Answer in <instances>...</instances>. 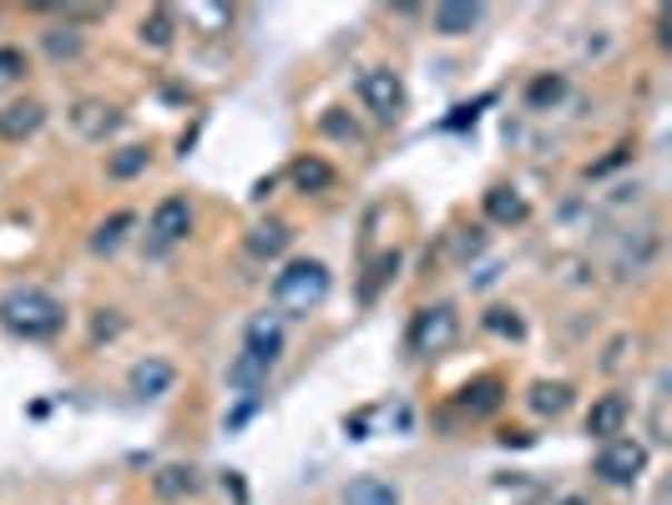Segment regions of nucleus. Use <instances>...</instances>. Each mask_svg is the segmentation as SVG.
I'll return each mask as SVG.
<instances>
[{
  "label": "nucleus",
  "instance_id": "1",
  "mask_svg": "<svg viewBox=\"0 0 672 505\" xmlns=\"http://www.w3.org/2000/svg\"><path fill=\"white\" fill-rule=\"evenodd\" d=\"M0 324L11 334H21V339H51L67 324V308L56 304L46 288H11L0 298Z\"/></svg>",
  "mask_w": 672,
  "mask_h": 505
},
{
  "label": "nucleus",
  "instance_id": "2",
  "mask_svg": "<svg viewBox=\"0 0 672 505\" xmlns=\"http://www.w3.org/2000/svg\"><path fill=\"white\" fill-rule=\"evenodd\" d=\"M324 298H329V268L314 258H298L274 278V304L284 314H314Z\"/></svg>",
  "mask_w": 672,
  "mask_h": 505
},
{
  "label": "nucleus",
  "instance_id": "3",
  "mask_svg": "<svg viewBox=\"0 0 672 505\" xmlns=\"http://www.w3.org/2000/svg\"><path fill=\"white\" fill-rule=\"evenodd\" d=\"M455 334H461V324H455V308H419L415 324H409V349L415 354H441L455 344Z\"/></svg>",
  "mask_w": 672,
  "mask_h": 505
},
{
  "label": "nucleus",
  "instance_id": "4",
  "mask_svg": "<svg viewBox=\"0 0 672 505\" xmlns=\"http://www.w3.org/2000/svg\"><path fill=\"white\" fill-rule=\"evenodd\" d=\"M648 471V450H642L638 439H606L602 455H596V475H602L606 485H632L638 475Z\"/></svg>",
  "mask_w": 672,
  "mask_h": 505
},
{
  "label": "nucleus",
  "instance_id": "5",
  "mask_svg": "<svg viewBox=\"0 0 672 505\" xmlns=\"http://www.w3.org/2000/svg\"><path fill=\"white\" fill-rule=\"evenodd\" d=\"M359 101H364L369 111H375L379 121H389L399 107H405V87H399L395 71L369 67V71H359Z\"/></svg>",
  "mask_w": 672,
  "mask_h": 505
},
{
  "label": "nucleus",
  "instance_id": "6",
  "mask_svg": "<svg viewBox=\"0 0 672 505\" xmlns=\"http://www.w3.org/2000/svg\"><path fill=\"white\" fill-rule=\"evenodd\" d=\"M41 121H46L41 101H11V107H0V142H26V137L41 132Z\"/></svg>",
  "mask_w": 672,
  "mask_h": 505
},
{
  "label": "nucleus",
  "instance_id": "7",
  "mask_svg": "<svg viewBox=\"0 0 672 505\" xmlns=\"http://www.w3.org/2000/svg\"><path fill=\"white\" fill-rule=\"evenodd\" d=\"M71 127H77L87 142H101L107 132H117V127H121V111L107 107V101H77V111H71Z\"/></svg>",
  "mask_w": 672,
  "mask_h": 505
},
{
  "label": "nucleus",
  "instance_id": "8",
  "mask_svg": "<svg viewBox=\"0 0 672 505\" xmlns=\"http://www.w3.org/2000/svg\"><path fill=\"white\" fill-rule=\"evenodd\" d=\"M622 425H627V399L622 395H602L592 409H586V435H596L606 445V439H617Z\"/></svg>",
  "mask_w": 672,
  "mask_h": 505
},
{
  "label": "nucleus",
  "instance_id": "9",
  "mask_svg": "<svg viewBox=\"0 0 672 505\" xmlns=\"http://www.w3.org/2000/svg\"><path fill=\"white\" fill-rule=\"evenodd\" d=\"M188 228H192L188 198H162V202H157V212H152V238H157V242L188 238Z\"/></svg>",
  "mask_w": 672,
  "mask_h": 505
},
{
  "label": "nucleus",
  "instance_id": "10",
  "mask_svg": "<svg viewBox=\"0 0 672 505\" xmlns=\"http://www.w3.org/2000/svg\"><path fill=\"white\" fill-rule=\"evenodd\" d=\"M172 379H177V374H172V364H167V359H142L132 369V395L137 399H157V395L172 389Z\"/></svg>",
  "mask_w": 672,
  "mask_h": 505
},
{
  "label": "nucleus",
  "instance_id": "11",
  "mask_svg": "<svg viewBox=\"0 0 672 505\" xmlns=\"http://www.w3.org/2000/svg\"><path fill=\"white\" fill-rule=\"evenodd\" d=\"M485 218L511 228V222H526V198H521L516 187H491L485 192Z\"/></svg>",
  "mask_w": 672,
  "mask_h": 505
},
{
  "label": "nucleus",
  "instance_id": "12",
  "mask_svg": "<svg viewBox=\"0 0 672 505\" xmlns=\"http://www.w3.org/2000/svg\"><path fill=\"white\" fill-rule=\"evenodd\" d=\"M475 21H481V6H471V0L435 6V31L441 36H465V31H475Z\"/></svg>",
  "mask_w": 672,
  "mask_h": 505
},
{
  "label": "nucleus",
  "instance_id": "13",
  "mask_svg": "<svg viewBox=\"0 0 672 505\" xmlns=\"http://www.w3.org/2000/svg\"><path fill=\"white\" fill-rule=\"evenodd\" d=\"M248 354H258V359L278 364V349H284V334H278L274 319H254L248 324V344H243Z\"/></svg>",
  "mask_w": 672,
  "mask_h": 505
},
{
  "label": "nucleus",
  "instance_id": "14",
  "mask_svg": "<svg viewBox=\"0 0 672 505\" xmlns=\"http://www.w3.org/2000/svg\"><path fill=\"white\" fill-rule=\"evenodd\" d=\"M344 505H399V495H395V485L375 481V475H359V481L344 491Z\"/></svg>",
  "mask_w": 672,
  "mask_h": 505
},
{
  "label": "nucleus",
  "instance_id": "15",
  "mask_svg": "<svg viewBox=\"0 0 672 505\" xmlns=\"http://www.w3.org/2000/svg\"><path fill=\"white\" fill-rule=\"evenodd\" d=\"M268 369H274V364H268V359H258V354H248V349H243L238 359L228 364V385H238V389H258V385H264V379H268Z\"/></svg>",
  "mask_w": 672,
  "mask_h": 505
},
{
  "label": "nucleus",
  "instance_id": "16",
  "mask_svg": "<svg viewBox=\"0 0 672 505\" xmlns=\"http://www.w3.org/2000/svg\"><path fill=\"white\" fill-rule=\"evenodd\" d=\"M152 491L162 495V501H177V495H192V491H198V475H192L188 465H167V471H157Z\"/></svg>",
  "mask_w": 672,
  "mask_h": 505
},
{
  "label": "nucleus",
  "instance_id": "17",
  "mask_svg": "<svg viewBox=\"0 0 672 505\" xmlns=\"http://www.w3.org/2000/svg\"><path fill=\"white\" fill-rule=\"evenodd\" d=\"M288 248V228L284 222H258L254 232H248V253H258V258H274V253Z\"/></svg>",
  "mask_w": 672,
  "mask_h": 505
},
{
  "label": "nucleus",
  "instance_id": "18",
  "mask_svg": "<svg viewBox=\"0 0 672 505\" xmlns=\"http://www.w3.org/2000/svg\"><path fill=\"white\" fill-rule=\"evenodd\" d=\"M294 182L304 187V192H324V187L334 182V167L319 162V157H304V162H294Z\"/></svg>",
  "mask_w": 672,
  "mask_h": 505
},
{
  "label": "nucleus",
  "instance_id": "19",
  "mask_svg": "<svg viewBox=\"0 0 672 505\" xmlns=\"http://www.w3.org/2000/svg\"><path fill=\"white\" fill-rule=\"evenodd\" d=\"M566 405H572V389L566 385H536L531 389V409H536V415H562Z\"/></svg>",
  "mask_w": 672,
  "mask_h": 505
},
{
  "label": "nucleus",
  "instance_id": "20",
  "mask_svg": "<svg viewBox=\"0 0 672 505\" xmlns=\"http://www.w3.org/2000/svg\"><path fill=\"white\" fill-rule=\"evenodd\" d=\"M142 41L157 46V51H167V46H172V16H167V11L147 16V21H142Z\"/></svg>",
  "mask_w": 672,
  "mask_h": 505
},
{
  "label": "nucleus",
  "instance_id": "21",
  "mask_svg": "<svg viewBox=\"0 0 672 505\" xmlns=\"http://www.w3.org/2000/svg\"><path fill=\"white\" fill-rule=\"evenodd\" d=\"M142 167H147V147H121V152L107 162V172L111 177H137Z\"/></svg>",
  "mask_w": 672,
  "mask_h": 505
},
{
  "label": "nucleus",
  "instance_id": "22",
  "mask_svg": "<svg viewBox=\"0 0 672 505\" xmlns=\"http://www.w3.org/2000/svg\"><path fill=\"white\" fill-rule=\"evenodd\" d=\"M485 329L501 334V339H521V334H526V324H521L511 308H491V314H485Z\"/></svg>",
  "mask_w": 672,
  "mask_h": 505
},
{
  "label": "nucleus",
  "instance_id": "23",
  "mask_svg": "<svg viewBox=\"0 0 672 505\" xmlns=\"http://www.w3.org/2000/svg\"><path fill=\"white\" fill-rule=\"evenodd\" d=\"M21 77H26V56L16 51V46H0V91L16 87Z\"/></svg>",
  "mask_w": 672,
  "mask_h": 505
},
{
  "label": "nucleus",
  "instance_id": "24",
  "mask_svg": "<svg viewBox=\"0 0 672 505\" xmlns=\"http://www.w3.org/2000/svg\"><path fill=\"white\" fill-rule=\"evenodd\" d=\"M121 228H132V212H117L111 222H101V232H97V242H91V248H97V253H111V248L121 242Z\"/></svg>",
  "mask_w": 672,
  "mask_h": 505
},
{
  "label": "nucleus",
  "instance_id": "25",
  "mask_svg": "<svg viewBox=\"0 0 672 505\" xmlns=\"http://www.w3.org/2000/svg\"><path fill=\"white\" fill-rule=\"evenodd\" d=\"M46 46H51V56H77V31H67V36H61V31H51V36H46Z\"/></svg>",
  "mask_w": 672,
  "mask_h": 505
},
{
  "label": "nucleus",
  "instance_id": "26",
  "mask_svg": "<svg viewBox=\"0 0 672 505\" xmlns=\"http://www.w3.org/2000/svg\"><path fill=\"white\" fill-rule=\"evenodd\" d=\"M556 97H562V81H556V77H546V81L531 87V101H556Z\"/></svg>",
  "mask_w": 672,
  "mask_h": 505
},
{
  "label": "nucleus",
  "instance_id": "27",
  "mask_svg": "<svg viewBox=\"0 0 672 505\" xmlns=\"http://www.w3.org/2000/svg\"><path fill=\"white\" fill-rule=\"evenodd\" d=\"M556 505H586V501H582V495H562V501H556Z\"/></svg>",
  "mask_w": 672,
  "mask_h": 505
}]
</instances>
